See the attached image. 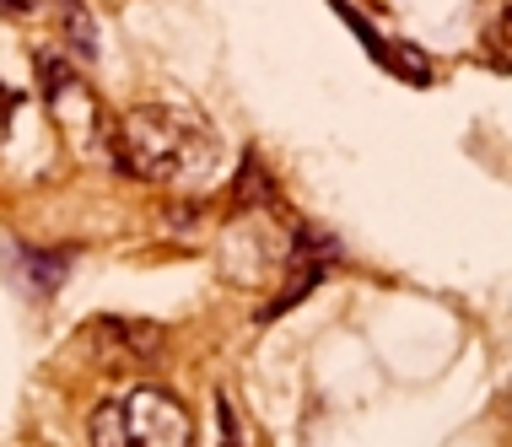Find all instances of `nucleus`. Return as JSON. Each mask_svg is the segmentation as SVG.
Segmentation results:
<instances>
[{
  "label": "nucleus",
  "instance_id": "obj_1",
  "mask_svg": "<svg viewBox=\"0 0 512 447\" xmlns=\"http://www.w3.org/2000/svg\"><path fill=\"white\" fill-rule=\"evenodd\" d=\"M108 157L146 184H205L221 162V135L200 108L135 103L108 124Z\"/></svg>",
  "mask_w": 512,
  "mask_h": 447
},
{
  "label": "nucleus",
  "instance_id": "obj_2",
  "mask_svg": "<svg viewBox=\"0 0 512 447\" xmlns=\"http://www.w3.org/2000/svg\"><path fill=\"white\" fill-rule=\"evenodd\" d=\"M92 447H189L195 421L168 388H135L124 399H103L87 421Z\"/></svg>",
  "mask_w": 512,
  "mask_h": 447
},
{
  "label": "nucleus",
  "instance_id": "obj_3",
  "mask_svg": "<svg viewBox=\"0 0 512 447\" xmlns=\"http://www.w3.org/2000/svg\"><path fill=\"white\" fill-rule=\"evenodd\" d=\"M38 76H44V97H49V114L76 135L81 146H103L108 151V119H103V103L92 97V87L81 81L65 54H38Z\"/></svg>",
  "mask_w": 512,
  "mask_h": 447
},
{
  "label": "nucleus",
  "instance_id": "obj_4",
  "mask_svg": "<svg viewBox=\"0 0 512 447\" xmlns=\"http://www.w3.org/2000/svg\"><path fill=\"white\" fill-rule=\"evenodd\" d=\"M216 426H221V447H243L238 410H232V399H227V394H216Z\"/></svg>",
  "mask_w": 512,
  "mask_h": 447
},
{
  "label": "nucleus",
  "instance_id": "obj_5",
  "mask_svg": "<svg viewBox=\"0 0 512 447\" xmlns=\"http://www.w3.org/2000/svg\"><path fill=\"white\" fill-rule=\"evenodd\" d=\"M11 114H17V92H6V87H0V135H6Z\"/></svg>",
  "mask_w": 512,
  "mask_h": 447
}]
</instances>
